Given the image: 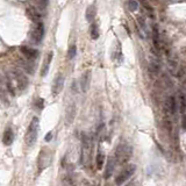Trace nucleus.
Masks as SVG:
<instances>
[{
  "instance_id": "f257e3e1",
  "label": "nucleus",
  "mask_w": 186,
  "mask_h": 186,
  "mask_svg": "<svg viewBox=\"0 0 186 186\" xmlns=\"http://www.w3.org/2000/svg\"><path fill=\"white\" fill-rule=\"evenodd\" d=\"M6 85L11 94L15 96L18 92L24 91L28 86V79L19 70H12L6 76Z\"/></svg>"
},
{
  "instance_id": "f03ea898",
  "label": "nucleus",
  "mask_w": 186,
  "mask_h": 186,
  "mask_svg": "<svg viewBox=\"0 0 186 186\" xmlns=\"http://www.w3.org/2000/svg\"><path fill=\"white\" fill-rule=\"evenodd\" d=\"M115 159L119 164H124L129 161V158L132 157V148L128 143L121 142L115 149Z\"/></svg>"
},
{
  "instance_id": "7ed1b4c3",
  "label": "nucleus",
  "mask_w": 186,
  "mask_h": 186,
  "mask_svg": "<svg viewBox=\"0 0 186 186\" xmlns=\"http://www.w3.org/2000/svg\"><path fill=\"white\" fill-rule=\"evenodd\" d=\"M38 129H40V120L37 116H34L29 123L28 130L26 134V143L28 144L29 147H32L36 142L38 136Z\"/></svg>"
},
{
  "instance_id": "20e7f679",
  "label": "nucleus",
  "mask_w": 186,
  "mask_h": 186,
  "mask_svg": "<svg viewBox=\"0 0 186 186\" xmlns=\"http://www.w3.org/2000/svg\"><path fill=\"white\" fill-rule=\"evenodd\" d=\"M92 155V143L91 138L87 135L83 134L81 137V154H80V162L83 165H89Z\"/></svg>"
},
{
  "instance_id": "39448f33",
  "label": "nucleus",
  "mask_w": 186,
  "mask_h": 186,
  "mask_svg": "<svg viewBox=\"0 0 186 186\" xmlns=\"http://www.w3.org/2000/svg\"><path fill=\"white\" fill-rule=\"evenodd\" d=\"M135 171H136V165H135V164H127V165L119 172V175L116 176L115 183H116L118 185L124 184L128 179H130V178L133 177Z\"/></svg>"
},
{
  "instance_id": "423d86ee",
  "label": "nucleus",
  "mask_w": 186,
  "mask_h": 186,
  "mask_svg": "<svg viewBox=\"0 0 186 186\" xmlns=\"http://www.w3.org/2000/svg\"><path fill=\"white\" fill-rule=\"evenodd\" d=\"M50 159H51V155L49 153V149H42L41 153H40V156H38V169L40 171L44 170L45 167H49L50 164Z\"/></svg>"
},
{
  "instance_id": "0eeeda50",
  "label": "nucleus",
  "mask_w": 186,
  "mask_h": 186,
  "mask_svg": "<svg viewBox=\"0 0 186 186\" xmlns=\"http://www.w3.org/2000/svg\"><path fill=\"white\" fill-rule=\"evenodd\" d=\"M63 87H64V76L62 73H58L57 76L55 77L53 83V87H51V93L54 97H57L61 92H62Z\"/></svg>"
},
{
  "instance_id": "6e6552de",
  "label": "nucleus",
  "mask_w": 186,
  "mask_h": 186,
  "mask_svg": "<svg viewBox=\"0 0 186 186\" xmlns=\"http://www.w3.org/2000/svg\"><path fill=\"white\" fill-rule=\"evenodd\" d=\"M43 36H44V24L42 22H37V26L32 32V41L38 44L42 42Z\"/></svg>"
},
{
  "instance_id": "1a4fd4ad",
  "label": "nucleus",
  "mask_w": 186,
  "mask_h": 186,
  "mask_svg": "<svg viewBox=\"0 0 186 186\" xmlns=\"http://www.w3.org/2000/svg\"><path fill=\"white\" fill-rule=\"evenodd\" d=\"M20 51L22 53L24 57L27 58V59H35V58L38 56V51L36 49L34 48H29V47H26V45H22L21 48H20Z\"/></svg>"
},
{
  "instance_id": "9d476101",
  "label": "nucleus",
  "mask_w": 186,
  "mask_h": 186,
  "mask_svg": "<svg viewBox=\"0 0 186 186\" xmlns=\"http://www.w3.org/2000/svg\"><path fill=\"white\" fill-rule=\"evenodd\" d=\"M27 15L30 20H33L34 22H41L42 19V14L40 8H35V7H29L27 8Z\"/></svg>"
},
{
  "instance_id": "9b49d317",
  "label": "nucleus",
  "mask_w": 186,
  "mask_h": 186,
  "mask_svg": "<svg viewBox=\"0 0 186 186\" xmlns=\"http://www.w3.org/2000/svg\"><path fill=\"white\" fill-rule=\"evenodd\" d=\"M116 159L115 157H110L108 161H107V164H106V169H105V179H108L112 177L113 172H114L115 165H116Z\"/></svg>"
},
{
  "instance_id": "f8f14e48",
  "label": "nucleus",
  "mask_w": 186,
  "mask_h": 186,
  "mask_svg": "<svg viewBox=\"0 0 186 186\" xmlns=\"http://www.w3.org/2000/svg\"><path fill=\"white\" fill-rule=\"evenodd\" d=\"M91 70H87L85 73H83L80 79V87L83 92H87L90 89V83H91Z\"/></svg>"
},
{
  "instance_id": "ddd939ff",
  "label": "nucleus",
  "mask_w": 186,
  "mask_h": 186,
  "mask_svg": "<svg viewBox=\"0 0 186 186\" xmlns=\"http://www.w3.org/2000/svg\"><path fill=\"white\" fill-rule=\"evenodd\" d=\"M14 141V132L11 127H7L6 130L4 132V136H2V143L5 145H11Z\"/></svg>"
},
{
  "instance_id": "4468645a",
  "label": "nucleus",
  "mask_w": 186,
  "mask_h": 186,
  "mask_svg": "<svg viewBox=\"0 0 186 186\" xmlns=\"http://www.w3.org/2000/svg\"><path fill=\"white\" fill-rule=\"evenodd\" d=\"M137 26H138V34L140 36L143 38L147 37V24H145V20H144L143 16H137Z\"/></svg>"
},
{
  "instance_id": "2eb2a0df",
  "label": "nucleus",
  "mask_w": 186,
  "mask_h": 186,
  "mask_svg": "<svg viewBox=\"0 0 186 186\" xmlns=\"http://www.w3.org/2000/svg\"><path fill=\"white\" fill-rule=\"evenodd\" d=\"M75 115H76V106L70 105L67 110V114H65V120H67V124H71L72 121L75 120Z\"/></svg>"
},
{
  "instance_id": "dca6fc26",
  "label": "nucleus",
  "mask_w": 186,
  "mask_h": 186,
  "mask_svg": "<svg viewBox=\"0 0 186 186\" xmlns=\"http://www.w3.org/2000/svg\"><path fill=\"white\" fill-rule=\"evenodd\" d=\"M53 56H54V53L53 51H50L48 55V57H47V59L44 61V64H43V67H42V71H41V76L42 77H45L47 76V73L49 72V67H50V63L53 61Z\"/></svg>"
},
{
  "instance_id": "f3484780",
  "label": "nucleus",
  "mask_w": 186,
  "mask_h": 186,
  "mask_svg": "<svg viewBox=\"0 0 186 186\" xmlns=\"http://www.w3.org/2000/svg\"><path fill=\"white\" fill-rule=\"evenodd\" d=\"M96 14H97V11H96V6L94 5H90L86 8L85 18L89 22H93V20L96 18Z\"/></svg>"
},
{
  "instance_id": "a211bd4d",
  "label": "nucleus",
  "mask_w": 186,
  "mask_h": 186,
  "mask_svg": "<svg viewBox=\"0 0 186 186\" xmlns=\"http://www.w3.org/2000/svg\"><path fill=\"white\" fill-rule=\"evenodd\" d=\"M153 42H154V47L156 49L161 48V40H159V32H158V28L156 24H154L153 27Z\"/></svg>"
},
{
  "instance_id": "6ab92c4d",
  "label": "nucleus",
  "mask_w": 186,
  "mask_h": 186,
  "mask_svg": "<svg viewBox=\"0 0 186 186\" xmlns=\"http://www.w3.org/2000/svg\"><path fill=\"white\" fill-rule=\"evenodd\" d=\"M90 35L92 40H98L99 38V26H98V24L93 22V24H91Z\"/></svg>"
},
{
  "instance_id": "aec40b11",
  "label": "nucleus",
  "mask_w": 186,
  "mask_h": 186,
  "mask_svg": "<svg viewBox=\"0 0 186 186\" xmlns=\"http://www.w3.org/2000/svg\"><path fill=\"white\" fill-rule=\"evenodd\" d=\"M96 162H97V169L101 170L102 165H104V162H105V155L101 153V151H98V154H97Z\"/></svg>"
},
{
  "instance_id": "412c9836",
  "label": "nucleus",
  "mask_w": 186,
  "mask_h": 186,
  "mask_svg": "<svg viewBox=\"0 0 186 186\" xmlns=\"http://www.w3.org/2000/svg\"><path fill=\"white\" fill-rule=\"evenodd\" d=\"M167 107H169L170 113L175 114V112H176V99H175V97H169V99H167Z\"/></svg>"
},
{
  "instance_id": "4be33fe9",
  "label": "nucleus",
  "mask_w": 186,
  "mask_h": 186,
  "mask_svg": "<svg viewBox=\"0 0 186 186\" xmlns=\"http://www.w3.org/2000/svg\"><path fill=\"white\" fill-rule=\"evenodd\" d=\"M77 55V47L76 44H72L67 50V59H73Z\"/></svg>"
},
{
  "instance_id": "5701e85b",
  "label": "nucleus",
  "mask_w": 186,
  "mask_h": 186,
  "mask_svg": "<svg viewBox=\"0 0 186 186\" xmlns=\"http://www.w3.org/2000/svg\"><path fill=\"white\" fill-rule=\"evenodd\" d=\"M128 7H129V11H130V12H135V11H137V8H138L137 1H136V0H129Z\"/></svg>"
},
{
  "instance_id": "b1692460",
  "label": "nucleus",
  "mask_w": 186,
  "mask_h": 186,
  "mask_svg": "<svg viewBox=\"0 0 186 186\" xmlns=\"http://www.w3.org/2000/svg\"><path fill=\"white\" fill-rule=\"evenodd\" d=\"M186 110V98L183 94H180V113L184 114Z\"/></svg>"
},
{
  "instance_id": "393cba45",
  "label": "nucleus",
  "mask_w": 186,
  "mask_h": 186,
  "mask_svg": "<svg viewBox=\"0 0 186 186\" xmlns=\"http://www.w3.org/2000/svg\"><path fill=\"white\" fill-rule=\"evenodd\" d=\"M36 2H37V7L41 11L45 10V7L48 5V0H36Z\"/></svg>"
},
{
  "instance_id": "a878e982",
  "label": "nucleus",
  "mask_w": 186,
  "mask_h": 186,
  "mask_svg": "<svg viewBox=\"0 0 186 186\" xmlns=\"http://www.w3.org/2000/svg\"><path fill=\"white\" fill-rule=\"evenodd\" d=\"M141 2H142V5H143V7H144V8H145V10L148 11V12H150V13H151V14H153V12H154L153 7H151V6L149 5L148 2H147V1H145V0H142V1H141Z\"/></svg>"
},
{
  "instance_id": "bb28decb",
  "label": "nucleus",
  "mask_w": 186,
  "mask_h": 186,
  "mask_svg": "<svg viewBox=\"0 0 186 186\" xmlns=\"http://www.w3.org/2000/svg\"><path fill=\"white\" fill-rule=\"evenodd\" d=\"M36 107H37L38 110H43V107H44V100H43L42 98H38L37 100H36Z\"/></svg>"
},
{
  "instance_id": "cd10ccee",
  "label": "nucleus",
  "mask_w": 186,
  "mask_h": 186,
  "mask_svg": "<svg viewBox=\"0 0 186 186\" xmlns=\"http://www.w3.org/2000/svg\"><path fill=\"white\" fill-rule=\"evenodd\" d=\"M51 137H53V132H49V133L44 136V140H45L47 142H49V141H51Z\"/></svg>"
},
{
  "instance_id": "c85d7f7f",
  "label": "nucleus",
  "mask_w": 186,
  "mask_h": 186,
  "mask_svg": "<svg viewBox=\"0 0 186 186\" xmlns=\"http://www.w3.org/2000/svg\"><path fill=\"white\" fill-rule=\"evenodd\" d=\"M183 128L186 129V116L185 115L183 116Z\"/></svg>"
},
{
  "instance_id": "c756f323",
  "label": "nucleus",
  "mask_w": 186,
  "mask_h": 186,
  "mask_svg": "<svg viewBox=\"0 0 186 186\" xmlns=\"http://www.w3.org/2000/svg\"><path fill=\"white\" fill-rule=\"evenodd\" d=\"M185 148H186V144H185Z\"/></svg>"
}]
</instances>
